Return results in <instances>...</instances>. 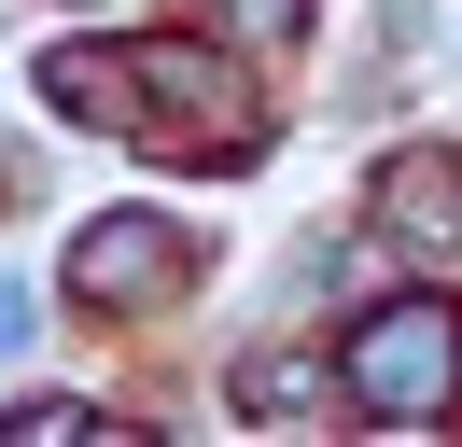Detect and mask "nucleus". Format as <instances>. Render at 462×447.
<instances>
[{
  "instance_id": "nucleus-1",
  "label": "nucleus",
  "mask_w": 462,
  "mask_h": 447,
  "mask_svg": "<svg viewBox=\"0 0 462 447\" xmlns=\"http://www.w3.org/2000/svg\"><path fill=\"white\" fill-rule=\"evenodd\" d=\"M448 378H462V307L406 294V307H378V322H350V391H365L378 419H434Z\"/></svg>"
},
{
  "instance_id": "nucleus-2",
  "label": "nucleus",
  "mask_w": 462,
  "mask_h": 447,
  "mask_svg": "<svg viewBox=\"0 0 462 447\" xmlns=\"http://www.w3.org/2000/svg\"><path fill=\"white\" fill-rule=\"evenodd\" d=\"M182 251H169V224H141V210H113V224H85V238H70V279H85L98 307H126V294H154V279H169Z\"/></svg>"
},
{
  "instance_id": "nucleus-3",
  "label": "nucleus",
  "mask_w": 462,
  "mask_h": 447,
  "mask_svg": "<svg viewBox=\"0 0 462 447\" xmlns=\"http://www.w3.org/2000/svg\"><path fill=\"white\" fill-rule=\"evenodd\" d=\"M378 210H393L420 251H448V238H462V182H448V168H393V182H378Z\"/></svg>"
},
{
  "instance_id": "nucleus-4",
  "label": "nucleus",
  "mask_w": 462,
  "mask_h": 447,
  "mask_svg": "<svg viewBox=\"0 0 462 447\" xmlns=\"http://www.w3.org/2000/svg\"><path fill=\"white\" fill-rule=\"evenodd\" d=\"M225 28L238 42H294V0H225Z\"/></svg>"
}]
</instances>
